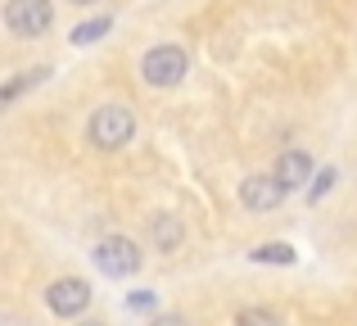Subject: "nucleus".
I'll return each mask as SVG.
<instances>
[{
  "label": "nucleus",
  "mask_w": 357,
  "mask_h": 326,
  "mask_svg": "<svg viewBox=\"0 0 357 326\" xmlns=\"http://www.w3.org/2000/svg\"><path fill=\"white\" fill-rule=\"evenodd\" d=\"M109 27H114V18H91V23H77V27H73V32H68V41L73 45H96L100 41V36H109Z\"/></svg>",
  "instance_id": "10"
},
{
  "label": "nucleus",
  "mask_w": 357,
  "mask_h": 326,
  "mask_svg": "<svg viewBox=\"0 0 357 326\" xmlns=\"http://www.w3.org/2000/svg\"><path fill=\"white\" fill-rule=\"evenodd\" d=\"M331 186H335V168H326V172H317V186H312V191H307V200L317 204V200H321L326 191H331Z\"/></svg>",
  "instance_id": "13"
},
{
  "label": "nucleus",
  "mask_w": 357,
  "mask_h": 326,
  "mask_svg": "<svg viewBox=\"0 0 357 326\" xmlns=\"http://www.w3.org/2000/svg\"><path fill=\"white\" fill-rule=\"evenodd\" d=\"M91 263H96L109 281H122V276L140 272V245L131 236H105L91 249Z\"/></svg>",
  "instance_id": "4"
},
{
  "label": "nucleus",
  "mask_w": 357,
  "mask_h": 326,
  "mask_svg": "<svg viewBox=\"0 0 357 326\" xmlns=\"http://www.w3.org/2000/svg\"><path fill=\"white\" fill-rule=\"evenodd\" d=\"M280 200H285V186L276 181V172H253V177L240 181V204L249 213H267V209H276Z\"/></svg>",
  "instance_id": "6"
},
{
  "label": "nucleus",
  "mask_w": 357,
  "mask_h": 326,
  "mask_svg": "<svg viewBox=\"0 0 357 326\" xmlns=\"http://www.w3.org/2000/svg\"><path fill=\"white\" fill-rule=\"evenodd\" d=\"M185 73H190V54H185L181 45H154V50H145V59H140V77L158 91L181 87Z\"/></svg>",
  "instance_id": "2"
},
{
  "label": "nucleus",
  "mask_w": 357,
  "mask_h": 326,
  "mask_svg": "<svg viewBox=\"0 0 357 326\" xmlns=\"http://www.w3.org/2000/svg\"><path fill=\"white\" fill-rule=\"evenodd\" d=\"M236 326H280L267 309H240L236 313Z\"/></svg>",
  "instance_id": "12"
},
{
  "label": "nucleus",
  "mask_w": 357,
  "mask_h": 326,
  "mask_svg": "<svg viewBox=\"0 0 357 326\" xmlns=\"http://www.w3.org/2000/svg\"><path fill=\"white\" fill-rule=\"evenodd\" d=\"M68 5H96V0H68Z\"/></svg>",
  "instance_id": "17"
},
{
  "label": "nucleus",
  "mask_w": 357,
  "mask_h": 326,
  "mask_svg": "<svg viewBox=\"0 0 357 326\" xmlns=\"http://www.w3.org/2000/svg\"><path fill=\"white\" fill-rule=\"evenodd\" d=\"M5 27L18 41H36L54 27V0H9L5 5Z\"/></svg>",
  "instance_id": "3"
},
{
  "label": "nucleus",
  "mask_w": 357,
  "mask_h": 326,
  "mask_svg": "<svg viewBox=\"0 0 357 326\" xmlns=\"http://www.w3.org/2000/svg\"><path fill=\"white\" fill-rule=\"evenodd\" d=\"M294 245H280V240H271V245H253L249 249V263H262V267H289L294 263Z\"/></svg>",
  "instance_id": "9"
},
{
  "label": "nucleus",
  "mask_w": 357,
  "mask_h": 326,
  "mask_svg": "<svg viewBox=\"0 0 357 326\" xmlns=\"http://www.w3.org/2000/svg\"><path fill=\"white\" fill-rule=\"evenodd\" d=\"M149 326H190V322H185V318H176V313H163V318H154Z\"/></svg>",
  "instance_id": "15"
},
{
  "label": "nucleus",
  "mask_w": 357,
  "mask_h": 326,
  "mask_svg": "<svg viewBox=\"0 0 357 326\" xmlns=\"http://www.w3.org/2000/svg\"><path fill=\"white\" fill-rule=\"evenodd\" d=\"M271 172H276V181L285 186V191H298V186L312 177V159H307L303 150H285V154L276 159V168H271Z\"/></svg>",
  "instance_id": "7"
},
{
  "label": "nucleus",
  "mask_w": 357,
  "mask_h": 326,
  "mask_svg": "<svg viewBox=\"0 0 357 326\" xmlns=\"http://www.w3.org/2000/svg\"><path fill=\"white\" fill-rule=\"evenodd\" d=\"M77 326H109V322H100V318H86V322H77Z\"/></svg>",
  "instance_id": "16"
},
{
  "label": "nucleus",
  "mask_w": 357,
  "mask_h": 326,
  "mask_svg": "<svg viewBox=\"0 0 357 326\" xmlns=\"http://www.w3.org/2000/svg\"><path fill=\"white\" fill-rule=\"evenodd\" d=\"M50 77V68H27L23 77H14V82H5V91H0V100H18L27 87H41V82Z\"/></svg>",
  "instance_id": "11"
},
{
  "label": "nucleus",
  "mask_w": 357,
  "mask_h": 326,
  "mask_svg": "<svg viewBox=\"0 0 357 326\" xmlns=\"http://www.w3.org/2000/svg\"><path fill=\"white\" fill-rule=\"evenodd\" d=\"M149 240H154L158 254H176V249H181V240H185L181 218H176V213H158L154 227H149Z\"/></svg>",
  "instance_id": "8"
},
{
  "label": "nucleus",
  "mask_w": 357,
  "mask_h": 326,
  "mask_svg": "<svg viewBox=\"0 0 357 326\" xmlns=\"http://www.w3.org/2000/svg\"><path fill=\"white\" fill-rule=\"evenodd\" d=\"M86 136L96 150H122L136 136V114L127 105H100L86 123Z\"/></svg>",
  "instance_id": "1"
},
{
  "label": "nucleus",
  "mask_w": 357,
  "mask_h": 326,
  "mask_svg": "<svg viewBox=\"0 0 357 326\" xmlns=\"http://www.w3.org/2000/svg\"><path fill=\"white\" fill-rule=\"evenodd\" d=\"M127 304H131V309H136V313H140V309L149 313V309H154V290H136V295H131Z\"/></svg>",
  "instance_id": "14"
},
{
  "label": "nucleus",
  "mask_w": 357,
  "mask_h": 326,
  "mask_svg": "<svg viewBox=\"0 0 357 326\" xmlns=\"http://www.w3.org/2000/svg\"><path fill=\"white\" fill-rule=\"evenodd\" d=\"M45 309H50L54 318H63V322H77L82 313L91 309V281H82V276H59V281H50Z\"/></svg>",
  "instance_id": "5"
}]
</instances>
